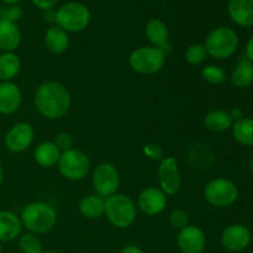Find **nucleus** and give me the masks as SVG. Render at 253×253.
<instances>
[{
    "label": "nucleus",
    "mask_w": 253,
    "mask_h": 253,
    "mask_svg": "<svg viewBox=\"0 0 253 253\" xmlns=\"http://www.w3.org/2000/svg\"><path fill=\"white\" fill-rule=\"evenodd\" d=\"M34 105L42 118L58 120L71 109L72 96L66 85L56 81H47L37 86Z\"/></svg>",
    "instance_id": "f257e3e1"
},
{
    "label": "nucleus",
    "mask_w": 253,
    "mask_h": 253,
    "mask_svg": "<svg viewBox=\"0 0 253 253\" xmlns=\"http://www.w3.org/2000/svg\"><path fill=\"white\" fill-rule=\"evenodd\" d=\"M19 216L22 227L35 235L47 234L57 224V211L52 205L44 202L29 203L22 208Z\"/></svg>",
    "instance_id": "f03ea898"
},
{
    "label": "nucleus",
    "mask_w": 253,
    "mask_h": 253,
    "mask_svg": "<svg viewBox=\"0 0 253 253\" xmlns=\"http://www.w3.org/2000/svg\"><path fill=\"white\" fill-rule=\"evenodd\" d=\"M208 56L224 61L236 53L240 44L237 32L230 26H217L208 34L204 43Z\"/></svg>",
    "instance_id": "7ed1b4c3"
},
{
    "label": "nucleus",
    "mask_w": 253,
    "mask_h": 253,
    "mask_svg": "<svg viewBox=\"0 0 253 253\" xmlns=\"http://www.w3.org/2000/svg\"><path fill=\"white\" fill-rule=\"evenodd\" d=\"M104 216L116 229H127L136 221L137 207L128 195L116 193L105 199Z\"/></svg>",
    "instance_id": "20e7f679"
},
{
    "label": "nucleus",
    "mask_w": 253,
    "mask_h": 253,
    "mask_svg": "<svg viewBox=\"0 0 253 253\" xmlns=\"http://www.w3.org/2000/svg\"><path fill=\"white\" fill-rule=\"evenodd\" d=\"M90 10L83 2H64L56 10V25L68 34L84 31L90 24Z\"/></svg>",
    "instance_id": "39448f33"
},
{
    "label": "nucleus",
    "mask_w": 253,
    "mask_h": 253,
    "mask_svg": "<svg viewBox=\"0 0 253 253\" xmlns=\"http://www.w3.org/2000/svg\"><path fill=\"white\" fill-rule=\"evenodd\" d=\"M166 53L153 46H141L128 56V66L133 72L143 76L156 74L166 63Z\"/></svg>",
    "instance_id": "423d86ee"
},
{
    "label": "nucleus",
    "mask_w": 253,
    "mask_h": 253,
    "mask_svg": "<svg viewBox=\"0 0 253 253\" xmlns=\"http://www.w3.org/2000/svg\"><path fill=\"white\" fill-rule=\"evenodd\" d=\"M240 190L232 180L227 178H214L204 188V198L211 207L225 209L239 200Z\"/></svg>",
    "instance_id": "0eeeda50"
},
{
    "label": "nucleus",
    "mask_w": 253,
    "mask_h": 253,
    "mask_svg": "<svg viewBox=\"0 0 253 253\" xmlns=\"http://www.w3.org/2000/svg\"><path fill=\"white\" fill-rule=\"evenodd\" d=\"M57 167L62 177L72 182H78V180L84 179L90 172L91 162L85 152L72 148L61 153Z\"/></svg>",
    "instance_id": "6e6552de"
},
{
    "label": "nucleus",
    "mask_w": 253,
    "mask_h": 253,
    "mask_svg": "<svg viewBox=\"0 0 253 253\" xmlns=\"http://www.w3.org/2000/svg\"><path fill=\"white\" fill-rule=\"evenodd\" d=\"M91 183L95 194L106 199L118 193L120 188V174L115 166L103 162L94 168Z\"/></svg>",
    "instance_id": "1a4fd4ad"
},
{
    "label": "nucleus",
    "mask_w": 253,
    "mask_h": 253,
    "mask_svg": "<svg viewBox=\"0 0 253 253\" xmlns=\"http://www.w3.org/2000/svg\"><path fill=\"white\" fill-rule=\"evenodd\" d=\"M158 184L166 195H175L182 187V174L177 158L173 156L165 157L160 161L157 169Z\"/></svg>",
    "instance_id": "9d476101"
},
{
    "label": "nucleus",
    "mask_w": 253,
    "mask_h": 253,
    "mask_svg": "<svg viewBox=\"0 0 253 253\" xmlns=\"http://www.w3.org/2000/svg\"><path fill=\"white\" fill-rule=\"evenodd\" d=\"M35 140V130L31 124L17 123L5 135V147L12 153H22L31 147Z\"/></svg>",
    "instance_id": "9b49d317"
},
{
    "label": "nucleus",
    "mask_w": 253,
    "mask_h": 253,
    "mask_svg": "<svg viewBox=\"0 0 253 253\" xmlns=\"http://www.w3.org/2000/svg\"><path fill=\"white\" fill-rule=\"evenodd\" d=\"M167 204L168 195L160 187H147L138 194L136 207L147 216H157L165 211Z\"/></svg>",
    "instance_id": "f8f14e48"
},
{
    "label": "nucleus",
    "mask_w": 253,
    "mask_h": 253,
    "mask_svg": "<svg viewBox=\"0 0 253 253\" xmlns=\"http://www.w3.org/2000/svg\"><path fill=\"white\" fill-rule=\"evenodd\" d=\"M220 242L229 252H241L251 244V231L242 224L229 225L221 232Z\"/></svg>",
    "instance_id": "ddd939ff"
},
{
    "label": "nucleus",
    "mask_w": 253,
    "mask_h": 253,
    "mask_svg": "<svg viewBox=\"0 0 253 253\" xmlns=\"http://www.w3.org/2000/svg\"><path fill=\"white\" fill-rule=\"evenodd\" d=\"M177 245L182 253H203L207 247V236L199 226L188 225L178 232Z\"/></svg>",
    "instance_id": "4468645a"
},
{
    "label": "nucleus",
    "mask_w": 253,
    "mask_h": 253,
    "mask_svg": "<svg viewBox=\"0 0 253 253\" xmlns=\"http://www.w3.org/2000/svg\"><path fill=\"white\" fill-rule=\"evenodd\" d=\"M145 35L151 46L162 49L167 56L172 51V44L169 43V30L167 24L161 19H151L145 26Z\"/></svg>",
    "instance_id": "2eb2a0df"
},
{
    "label": "nucleus",
    "mask_w": 253,
    "mask_h": 253,
    "mask_svg": "<svg viewBox=\"0 0 253 253\" xmlns=\"http://www.w3.org/2000/svg\"><path fill=\"white\" fill-rule=\"evenodd\" d=\"M22 104L21 89L14 82H0V114L11 115Z\"/></svg>",
    "instance_id": "dca6fc26"
},
{
    "label": "nucleus",
    "mask_w": 253,
    "mask_h": 253,
    "mask_svg": "<svg viewBox=\"0 0 253 253\" xmlns=\"http://www.w3.org/2000/svg\"><path fill=\"white\" fill-rule=\"evenodd\" d=\"M227 12L230 19L239 26H253V0H229Z\"/></svg>",
    "instance_id": "f3484780"
},
{
    "label": "nucleus",
    "mask_w": 253,
    "mask_h": 253,
    "mask_svg": "<svg viewBox=\"0 0 253 253\" xmlns=\"http://www.w3.org/2000/svg\"><path fill=\"white\" fill-rule=\"evenodd\" d=\"M22 224L19 215L10 210H0V242H11L21 235Z\"/></svg>",
    "instance_id": "a211bd4d"
},
{
    "label": "nucleus",
    "mask_w": 253,
    "mask_h": 253,
    "mask_svg": "<svg viewBox=\"0 0 253 253\" xmlns=\"http://www.w3.org/2000/svg\"><path fill=\"white\" fill-rule=\"evenodd\" d=\"M44 46L51 53L62 54L69 47V34L57 25H51L44 32Z\"/></svg>",
    "instance_id": "6ab92c4d"
},
{
    "label": "nucleus",
    "mask_w": 253,
    "mask_h": 253,
    "mask_svg": "<svg viewBox=\"0 0 253 253\" xmlns=\"http://www.w3.org/2000/svg\"><path fill=\"white\" fill-rule=\"evenodd\" d=\"M61 153L53 141H44V142L39 143L35 148L34 160L40 167L52 168L57 166Z\"/></svg>",
    "instance_id": "aec40b11"
},
{
    "label": "nucleus",
    "mask_w": 253,
    "mask_h": 253,
    "mask_svg": "<svg viewBox=\"0 0 253 253\" xmlns=\"http://www.w3.org/2000/svg\"><path fill=\"white\" fill-rule=\"evenodd\" d=\"M21 31L16 24L0 20V49L15 52L21 44Z\"/></svg>",
    "instance_id": "412c9836"
},
{
    "label": "nucleus",
    "mask_w": 253,
    "mask_h": 253,
    "mask_svg": "<svg viewBox=\"0 0 253 253\" xmlns=\"http://www.w3.org/2000/svg\"><path fill=\"white\" fill-rule=\"evenodd\" d=\"M78 210L82 216L85 219H100L105 214V199L96 194L86 195L79 202Z\"/></svg>",
    "instance_id": "4be33fe9"
},
{
    "label": "nucleus",
    "mask_w": 253,
    "mask_h": 253,
    "mask_svg": "<svg viewBox=\"0 0 253 253\" xmlns=\"http://www.w3.org/2000/svg\"><path fill=\"white\" fill-rule=\"evenodd\" d=\"M232 125H234V121L230 118L229 111L220 110V109L209 111L204 118V126L207 130L215 133L226 132L231 130Z\"/></svg>",
    "instance_id": "5701e85b"
},
{
    "label": "nucleus",
    "mask_w": 253,
    "mask_h": 253,
    "mask_svg": "<svg viewBox=\"0 0 253 253\" xmlns=\"http://www.w3.org/2000/svg\"><path fill=\"white\" fill-rule=\"evenodd\" d=\"M231 83L239 89H246L253 84V63L245 57L239 59L235 68L232 69Z\"/></svg>",
    "instance_id": "b1692460"
},
{
    "label": "nucleus",
    "mask_w": 253,
    "mask_h": 253,
    "mask_svg": "<svg viewBox=\"0 0 253 253\" xmlns=\"http://www.w3.org/2000/svg\"><path fill=\"white\" fill-rule=\"evenodd\" d=\"M21 69V61L15 52L0 54V82H12Z\"/></svg>",
    "instance_id": "393cba45"
},
{
    "label": "nucleus",
    "mask_w": 253,
    "mask_h": 253,
    "mask_svg": "<svg viewBox=\"0 0 253 253\" xmlns=\"http://www.w3.org/2000/svg\"><path fill=\"white\" fill-rule=\"evenodd\" d=\"M234 140L245 147L253 146V118L245 116L241 120L234 123L231 127Z\"/></svg>",
    "instance_id": "a878e982"
},
{
    "label": "nucleus",
    "mask_w": 253,
    "mask_h": 253,
    "mask_svg": "<svg viewBox=\"0 0 253 253\" xmlns=\"http://www.w3.org/2000/svg\"><path fill=\"white\" fill-rule=\"evenodd\" d=\"M202 78L204 79L207 83L212 84V85H220V84L225 83L227 81V74L221 67L216 66V64H208L200 72Z\"/></svg>",
    "instance_id": "bb28decb"
},
{
    "label": "nucleus",
    "mask_w": 253,
    "mask_h": 253,
    "mask_svg": "<svg viewBox=\"0 0 253 253\" xmlns=\"http://www.w3.org/2000/svg\"><path fill=\"white\" fill-rule=\"evenodd\" d=\"M19 249L21 253H41L42 250V242L39 239V236L31 232L27 234L20 235L19 236Z\"/></svg>",
    "instance_id": "cd10ccee"
},
{
    "label": "nucleus",
    "mask_w": 253,
    "mask_h": 253,
    "mask_svg": "<svg viewBox=\"0 0 253 253\" xmlns=\"http://www.w3.org/2000/svg\"><path fill=\"white\" fill-rule=\"evenodd\" d=\"M208 53L203 43H193L185 49L184 58L190 66H200L207 59Z\"/></svg>",
    "instance_id": "c85d7f7f"
},
{
    "label": "nucleus",
    "mask_w": 253,
    "mask_h": 253,
    "mask_svg": "<svg viewBox=\"0 0 253 253\" xmlns=\"http://www.w3.org/2000/svg\"><path fill=\"white\" fill-rule=\"evenodd\" d=\"M169 224L170 226L177 230L184 229L189 225V216L188 212L183 209H174L169 214Z\"/></svg>",
    "instance_id": "c756f323"
},
{
    "label": "nucleus",
    "mask_w": 253,
    "mask_h": 253,
    "mask_svg": "<svg viewBox=\"0 0 253 253\" xmlns=\"http://www.w3.org/2000/svg\"><path fill=\"white\" fill-rule=\"evenodd\" d=\"M22 15H24V12H22V9L19 5H9V6L4 7L1 10V17H0V20L16 24L17 21L21 20Z\"/></svg>",
    "instance_id": "7c9ffc66"
},
{
    "label": "nucleus",
    "mask_w": 253,
    "mask_h": 253,
    "mask_svg": "<svg viewBox=\"0 0 253 253\" xmlns=\"http://www.w3.org/2000/svg\"><path fill=\"white\" fill-rule=\"evenodd\" d=\"M54 145L58 147V150L61 152H66V151H69L73 148L74 145V140L72 137L71 133L68 132H59L54 136V140H53Z\"/></svg>",
    "instance_id": "2f4dec72"
},
{
    "label": "nucleus",
    "mask_w": 253,
    "mask_h": 253,
    "mask_svg": "<svg viewBox=\"0 0 253 253\" xmlns=\"http://www.w3.org/2000/svg\"><path fill=\"white\" fill-rule=\"evenodd\" d=\"M143 153L146 155V157L152 161H162L165 158L162 147L157 143H147L143 146Z\"/></svg>",
    "instance_id": "473e14b6"
},
{
    "label": "nucleus",
    "mask_w": 253,
    "mask_h": 253,
    "mask_svg": "<svg viewBox=\"0 0 253 253\" xmlns=\"http://www.w3.org/2000/svg\"><path fill=\"white\" fill-rule=\"evenodd\" d=\"M59 0H31L32 4L40 10H43V11H47V10H53L54 7L57 6Z\"/></svg>",
    "instance_id": "72a5a7b5"
},
{
    "label": "nucleus",
    "mask_w": 253,
    "mask_h": 253,
    "mask_svg": "<svg viewBox=\"0 0 253 253\" xmlns=\"http://www.w3.org/2000/svg\"><path fill=\"white\" fill-rule=\"evenodd\" d=\"M229 114H230V118L232 119V121H234V123H236V121L241 120V119L245 118L244 110L240 108L231 109V111H229Z\"/></svg>",
    "instance_id": "f704fd0d"
},
{
    "label": "nucleus",
    "mask_w": 253,
    "mask_h": 253,
    "mask_svg": "<svg viewBox=\"0 0 253 253\" xmlns=\"http://www.w3.org/2000/svg\"><path fill=\"white\" fill-rule=\"evenodd\" d=\"M245 57L253 63V36L246 42V46H245Z\"/></svg>",
    "instance_id": "c9c22d12"
},
{
    "label": "nucleus",
    "mask_w": 253,
    "mask_h": 253,
    "mask_svg": "<svg viewBox=\"0 0 253 253\" xmlns=\"http://www.w3.org/2000/svg\"><path fill=\"white\" fill-rule=\"evenodd\" d=\"M44 21L48 24L56 25V10H47L44 11Z\"/></svg>",
    "instance_id": "e433bc0d"
},
{
    "label": "nucleus",
    "mask_w": 253,
    "mask_h": 253,
    "mask_svg": "<svg viewBox=\"0 0 253 253\" xmlns=\"http://www.w3.org/2000/svg\"><path fill=\"white\" fill-rule=\"evenodd\" d=\"M120 253H143V251L140 247L136 246V245H127V246H125L121 250Z\"/></svg>",
    "instance_id": "4c0bfd02"
},
{
    "label": "nucleus",
    "mask_w": 253,
    "mask_h": 253,
    "mask_svg": "<svg viewBox=\"0 0 253 253\" xmlns=\"http://www.w3.org/2000/svg\"><path fill=\"white\" fill-rule=\"evenodd\" d=\"M4 4H6V6L9 5H19V2H21L22 0H1Z\"/></svg>",
    "instance_id": "58836bf2"
},
{
    "label": "nucleus",
    "mask_w": 253,
    "mask_h": 253,
    "mask_svg": "<svg viewBox=\"0 0 253 253\" xmlns=\"http://www.w3.org/2000/svg\"><path fill=\"white\" fill-rule=\"evenodd\" d=\"M2 180H4V170H2V166L0 163V185L2 184Z\"/></svg>",
    "instance_id": "ea45409f"
},
{
    "label": "nucleus",
    "mask_w": 253,
    "mask_h": 253,
    "mask_svg": "<svg viewBox=\"0 0 253 253\" xmlns=\"http://www.w3.org/2000/svg\"><path fill=\"white\" fill-rule=\"evenodd\" d=\"M249 167H250V170H251L252 172V174H253V158L251 161H250V165H249Z\"/></svg>",
    "instance_id": "a19ab883"
},
{
    "label": "nucleus",
    "mask_w": 253,
    "mask_h": 253,
    "mask_svg": "<svg viewBox=\"0 0 253 253\" xmlns=\"http://www.w3.org/2000/svg\"><path fill=\"white\" fill-rule=\"evenodd\" d=\"M41 253H58V252H56V251H42Z\"/></svg>",
    "instance_id": "79ce46f5"
},
{
    "label": "nucleus",
    "mask_w": 253,
    "mask_h": 253,
    "mask_svg": "<svg viewBox=\"0 0 253 253\" xmlns=\"http://www.w3.org/2000/svg\"><path fill=\"white\" fill-rule=\"evenodd\" d=\"M0 253H2V244L0 242Z\"/></svg>",
    "instance_id": "37998d69"
},
{
    "label": "nucleus",
    "mask_w": 253,
    "mask_h": 253,
    "mask_svg": "<svg viewBox=\"0 0 253 253\" xmlns=\"http://www.w3.org/2000/svg\"><path fill=\"white\" fill-rule=\"evenodd\" d=\"M1 10H2V7H1V5H0V17H1Z\"/></svg>",
    "instance_id": "c03bdc74"
},
{
    "label": "nucleus",
    "mask_w": 253,
    "mask_h": 253,
    "mask_svg": "<svg viewBox=\"0 0 253 253\" xmlns=\"http://www.w3.org/2000/svg\"><path fill=\"white\" fill-rule=\"evenodd\" d=\"M251 242H253V232H251Z\"/></svg>",
    "instance_id": "a18cd8bd"
},
{
    "label": "nucleus",
    "mask_w": 253,
    "mask_h": 253,
    "mask_svg": "<svg viewBox=\"0 0 253 253\" xmlns=\"http://www.w3.org/2000/svg\"><path fill=\"white\" fill-rule=\"evenodd\" d=\"M15 253H21V252H15Z\"/></svg>",
    "instance_id": "49530a36"
}]
</instances>
